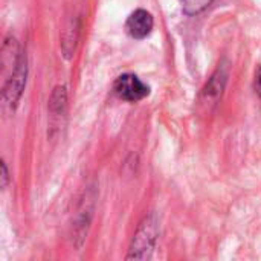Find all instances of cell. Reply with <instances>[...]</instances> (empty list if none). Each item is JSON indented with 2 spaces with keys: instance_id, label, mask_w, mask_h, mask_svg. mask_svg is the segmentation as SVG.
Instances as JSON below:
<instances>
[{
  "instance_id": "1",
  "label": "cell",
  "mask_w": 261,
  "mask_h": 261,
  "mask_svg": "<svg viewBox=\"0 0 261 261\" xmlns=\"http://www.w3.org/2000/svg\"><path fill=\"white\" fill-rule=\"evenodd\" d=\"M158 236V226L156 222L153 220V217H147L142 225L139 226L132 248H130V254H128V260L135 258V260H147L151 255L153 246H154V240Z\"/></svg>"
},
{
  "instance_id": "2",
  "label": "cell",
  "mask_w": 261,
  "mask_h": 261,
  "mask_svg": "<svg viewBox=\"0 0 261 261\" xmlns=\"http://www.w3.org/2000/svg\"><path fill=\"white\" fill-rule=\"evenodd\" d=\"M115 92L121 99L139 101L150 93V87L133 73H124L115 81Z\"/></svg>"
},
{
  "instance_id": "3",
  "label": "cell",
  "mask_w": 261,
  "mask_h": 261,
  "mask_svg": "<svg viewBox=\"0 0 261 261\" xmlns=\"http://www.w3.org/2000/svg\"><path fill=\"white\" fill-rule=\"evenodd\" d=\"M24 81H26V60L23 58L17 70L6 81H3V87H2L3 99L9 104H15L21 95Z\"/></svg>"
},
{
  "instance_id": "4",
  "label": "cell",
  "mask_w": 261,
  "mask_h": 261,
  "mask_svg": "<svg viewBox=\"0 0 261 261\" xmlns=\"http://www.w3.org/2000/svg\"><path fill=\"white\" fill-rule=\"evenodd\" d=\"M125 28H127V32L133 38L142 40L153 29V17L150 12H147L144 9H138V11L130 14L128 20L125 23Z\"/></svg>"
},
{
  "instance_id": "5",
  "label": "cell",
  "mask_w": 261,
  "mask_h": 261,
  "mask_svg": "<svg viewBox=\"0 0 261 261\" xmlns=\"http://www.w3.org/2000/svg\"><path fill=\"white\" fill-rule=\"evenodd\" d=\"M213 0H184V11L190 15L203 11Z\"/></svg>"
},
{
  "instance_id": "6",
  "label": "cell",
  "mask_w": 261,
  "mask_h": 261,
  "mask_svg": "<svg viewBox=\"0 0 261 261\" xmlns=\"http://www.w3.org/2000/svg\"><path fill=\"white\" fill-rule=\"evenodd\" d=\"M255 92L261 96V67H258L255 73Z\"/></svg>"
},
{
  "instance_id": "7",
  "label": "cell",
  "mask_w": 261,
  "mask_h": 261,
  "mask_svg": "<svg viewBox=\"0 0 261 261\" xmlns=\"http://www.w3.org/2000/svg\"><path fill=\"white\" fill-rule=\"evenodd\" d=\"M2 179H3L2 187L5 188V187H6V182H8V171H6V165H5V162H2Z\"/></svg>"
}]
</instances>
